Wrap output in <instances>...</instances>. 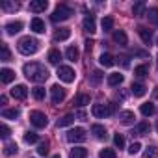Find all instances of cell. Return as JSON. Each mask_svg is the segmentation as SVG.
<instances>
[{
	"mask_svg": "<svg viewBox=\"0 0 158 158\" xmlns=\"http://www.w3.org/2000/svg\"><path fill=\"white\" fill-rule=\"evenodd\" d=\"M23 71H24V76L28 78V80H32V82H35V84H41V82H45L47 78L50 76V73H48V69L45 67V65H41V63H26L24 67H23Z\"/></svg>",
	"mask_w": 158,
	"mask_h": 158,
	"instance_id": "cell-1",
	"label": "cell"
},
{
	"mask_svg": "<svg viewBox=\"0 0 158 158\" xmlns=\"http://www.w3.org/2000/svg\"><path fill=\"white\" fill-rule=\"evenodd\" d=\"M17 47H19V52H21V54L30 56V54H35V52H37V48H39V41H37L35 37L26 35V37H23V39L19 41Z\"/></svg>",
	"mask_w": 158,
	"mask_h": 158,
	"instance_id": "cell-2",
	"label": "cell"
},
{
	"mask_svg": "<svg viewBox=\"0 0 158 158\" xmlns=\"http://www.w3.org/2000/svg\"><path fill=\"white\" fill-rule=\"evenodd\" d=\"M73 15V10L69 8V6H65V4H60L56 10H54V13H52V23H61V21H67L69 17Z\"/></svg>",
	"mask_w": 158,
	"mask_h": 158,
	"instance_id": "cell-3",
	"label": "cell"
},
{
	"mask_svg": "<svg viewBox=\"0 0 158 158\" xmlns=\"http://www.w3.org/2000/svg\"><path fill=\"white\" fill-rule=\"evenodd\" d=\"M58 78H60L61 82H65V84H71V82H74L76 74H74V71H73L71 67L60 65V67H58Z\"/></svg>",
	"mask_w": 158,
	"mask_h": 158,
	"instance_id": "cell-4",
	"label": "cell"
},
{
	"mask_svg": "<svg viewBox=\"0 0 158 158\" xmlns=\"http://www.w3.org/2000/svg\"><path fill=\"white\" fill-rule=\"evenodd\" d=\"M86 138H88V134H86V130L80 128V127H76V128H73V130L67 132V139H69L71 143H82V141H86Z\"/></svg>",
	"mask_w": 158,
	"mask_h": 158,
	"instance_id": "cell-5",
	"label": "cell"
},
{
	"mask_svg": "<svg viewBox=\"0 0 158 158\" xmlns=\"http://www.w3.org/2000/svg\"><path fill=\"white\" fill-rule=\"evenodd\" d=\"M30 123L35 127V128H45L48 125V119L43 112H32L30 114Z\"/></svg>",
	"mask_w": 158,
	"mask_h": 158,
	"instance_id": "cell-6",
	"label": "cell"
},
{
	"mask_svg": "<svg viewBox=\"0 0 158 158\" xmlns=\"http://www.w3.org/2000/svg\"><path fill=\"white\" fill-rule=\"evenodd\" d=\"M50 93H52V104H60V102H63L65 101V89L61 88V86H52L50 88Z\"/></svg>",
	"mask_w": 158,
	"mask_h": 158,
	"instance_id": "cell-7",
	"label": "cell"
},
{
	"mask_svg": "<svg viewBox=\"0 0 158 158\" xmlns=\"http://www.w3.org/2000/svg\"><path fill=\"white\" fill-rule=\"evenodd\" d=\"M11 97H13V99H19V101H24V99L28 97V88H26L24 84L15 86V88L11 89Z\"/></svg>",
	"mask_w": 158,
	"mask_h": 158,
	"instance_id": "cell-8",
	"label": "cell"
},
{
	"mask_svg": "<svg viewBox=\"0 0 158 158\" xmlns=\"http://www.w3.org/2000/svg\"><path fill=\"white\" fill-rule=\"evenodd\" d=\"M91 114H93L95 117H99V119H102V117H108V115H110L108 104H93V108H91Z\"/></svg>",
	"mask_w": 158,
	"mask_h": 158,
	"instance_id": "cell-9",
	"label": "cell"
},
{
	"mask_svg": "<svg viewBox=\"0 0 158 158\" xmlns=\"http://www.w3.org/2000/svg\"><path fill=\"white\" fill-rule=\"evenodd\" d=\"M47 8H48L47 0H32V2H30V11H34V13H41Z\"/></svg>",
	"mask_w": 158,
	"mask_h": 158,
	"instance_id": "cell-10",
	"label": "cell"
},
{
	"mask_svg": "<svg viewBox=\"0 0 158 158\" xmlns=\"http://www.w3.org/2000/svg\"><path fill=\"white\" fill-rule=\"evenodd\" d=\"M21 30H23V23H21V21H11V23L6 24V34H8V35H15V34H19Z\"/></svg>",
	"mask_w": 158,
	"mask_h": 158,
	"instance_id": "cell-11",
	"label": "cell"
},
{
	"mask_svg": "<svg viewBox=\"0 0 158 158\" xmlns=\"http://www.w3.org/2000/svg\"><path fill=\"white\" fill-rule=\"evenodd\" d=\"M84 30H86L88 34H95V32H97V23H95V17H93V15H88V17L84 19Z\"/></svg>",
	"mask_w": 158,
	"mask_h": 158,
	"instance_id": "cell-12",
	"label": "cell"
},
{
	"mask_svg": "<svg viewBox=\"0 0 158 158\" xmlns=\"http://www.w3.org/2000/svg\"><path fill=\"white\" fill-rule=\"evenodd\" d=\"M138 34H139V37H141V41H143L145 45H151V43H152V32H151L149 28L139 26V28H138Z\"/></svg>",
	"mask_w": 158,
	"mask_h": 158,
	"instance_id": "cell-13",
	"label": "cell"
},
{
	"mask_svg": "<svg viewBox=\"0 0 158 158\" xmlns=\"http://www.w3.org/2000/svg\"><path fill=\"white\" fill-rule=\"evenodd\" d=\"M0 80H2V84H10L15 80V71L11 69H2L0 71Z\"/></svg>",
	"mask_w": 158,
	"mask_h": 158,
	"instance_id": "cell-14",
	"label": "cell"
},
{
	"mask_svg": "<svg viewBox=\"0 0 158 158\" xmlns=\"http://www.w3.org/2000/svg\"><path fill=\"white\" fill-rule=\"evenodd\" d=\"M134 119H136V115H134V112H130V110H125V112L119 114V121H121V125H132Z\"/></svg>",
	"mask_w": 158,
	"mask_h": 158,
	"instance_id": "cell-15",
	"label": "cell"
},
{
	"mask_svg": "<svg viewBox=\"0 0 158 158\" xmlns=\"http://www.w3.org/2000/svg\"><path fill=\"white\" fill-rule=\"evenodd\" d=\"M149 132H151V125H149L147 121H141L139 125L134 127V132H132V134H136V136H145V134H149Z\"/></svg>",
	"mask_w": 158,
	"mask_h": 158,
	"instance_id": "cell-16",
	"label": "cell"
},
{
	"mask_svg": "<svg viewBox=\"0 0 158 158\" xmlns=\"http://www.w3.org/2000/svg\"><path fill=\"white\" fill-rule=\"evenodd\" d=\"M123 80H125V76H123V74H119V73H112V74L108 76V86H112V88L121 86Z\"/></svg>",
	"mask_w": 158,
	"mask_h": 158,
	"instance_id": "cell-17",
	"label": "cell"
},
{
	"mask_svg": "<svg viewBox=\"0 0 158 158\" xmlns=\"http://www.w3.org/2000/svg\"><path fill=\"white\" fill-rule=\"evenodd\" d=\"M102 78H104V74H102V71H99V69H95L91 74H89V84L91 86H99L101 82H102Z\"/></svg>",
	"mask_w": 158,
	"mask_h": 158,
	"instance_id": "cell-18",
	"label": "cell"
},
{
	"mask_svg": "<svg viewBox=\"0 0 158 158\" xmlns=\"http://www.w3.org/2000/svg\"><path fill=\"white\" fill-rule=\"evenodd\" d=\"M30 28H32L35 34H43V32H45V23H43L39 17H35V19H32V23H30Z\"/></svg>",
	"mask_w": 158,
	"mask_h": 158,
	"instance_id": "cell-19",
	"label": "cell"
},
{
	"mask_svg": "<svg viewBox=\"0 0 158 158\" xmlns=\"http://www.w3.org/2000/svg\"><path fill=\"white\" fill-rule=\"evenodd\" d=\"M114 41H115L117 45L125 47V45L128 43V37H127V34H125L123 30H115V32H114Z\"/></svg>",
	"mask_w": 158,
	"mask_h": 158,
	"instance_id": "cell-20",
	"label": "cell"
},
{
	"mask_svg": "<svg viewBox=\"0 0 158 158\" xmlns=\"http://www.w3.org/2000/svg\"><path fill=\"white\" fill-rule=\"evenodd\" d=\"M71 37V30L69 28H60L56 34H54V39L56 41H67Z\"/></svg>",
	"mask_w": 158,
	"mask_h": 158,
	"instance_id": "cell-21",
	"label": "cell"
},
{
	"mask_svg": "<svg viewBox=\"0 0 158 158\" xmlns=\"http://www.w3.org/2000/svg\"><path fill=\"white\" fill-rule=\"evenodd\" d=\"M65 56H67L69 61H76L78 58H80V50H78L76 47H69V48L65 50Z\"/></svg>",
	"mask_w": 158,
	"mask_h": 158,
	"instance_id": "cell-22",
	"label": "cell"
},
{
	"mask_svg": "<svg viewBox=\"0 0 158 158\" xmlns=\"http://www.w3.org/2000/svg\"><path fill=\"white\" fill-rule=\"evenodd\" d=\"M130 91L134 93V97H143V95L147 93V89H145V86H143V84H139V82H136V84H132V88H130Z\"/></svg>",
	"mask_w": 158,
	"mask_h": 158,
	"instance_id": "cell-23",
	"label": "cell"
},
{
	"mask_svg": "<svg viewBox=\"0 0 158 158\" xmlns=\"http://www.w3.org/2000/svg\"><path fill=\"white\" fill-rule=\"evenodd\" d=\"M91 132L95 134V138H99V139H106V128H104L102 125H93V127H91Z\"/></svg>",
	"mask_w": 158,
	"mask_h": 158,
	"instance_id": "cell-24",
	"label": "cell"
},
{
	"mask_svg": "<svg viewBox=\"0 0 158 158\" xmlns=\"http://www.w3.org/2000/svg\"><path fill=\"white\" fill-rule=\"evenodd\" d=\"M86 156H88V149L84 147H74L69 154V158H86Z\"/></svg>",
	"mask_w": 158,
	"mask_h": 158,
	"instance_id": "cell-25",
	"label": "cell"
},
{
	"mask_svg": "<svg viewBox=\"0 0 158 158\" xmlns=\"http://www.w3.org/2000/svg\"><path fill=\"white\" fill-rule=\"evenodd\" d=\"M99 61H101V65H102V67H112V65L115 63L114 56H112V54H108V52H106V54H102V56L99 58Z\"/></svg>",
	"mask_w": 158,
	"mask_h": 158,
	"instance_id": "cell-26",
	"label": "cell"
},
{
	"mask_svg": "<svg viewBox=\"0 0 158 158\" xmlns=\"http://www.w3.org/2000/svg\"><path fill=\"white\" fill-rule=\"evenodd\" d=\"M74 123V115L73 114H65L61 119H58V127L61 128V127H69V125H73Z\"/></svg>",
	"mask_w": 158,
	"mask_h": 158,
	"instance_id": "cell-27",
	"label": "cell"
},
{
	"mask_svg": "<svg viewBox=\"0 0 158 158\" xmlns=\"http://www.w3.org/2000/svg\"><path fill=\"white\" fill-rule=\"evenodd\" d=\"M101 26H102V30H104V32H110V30H114V17H110V15L102 17V23H101Z\"/></svg>",
	"mask_w": 158,
	"mask_h": 158,
	"instance_id": "cell-28",
	"label": "cell"
},
{
	"mask_svg": "<svg viewBox=\"0 0 158 158\" xmlns=\"http://www.w3.org/2000/svg\"><path fill=\"white\" fill-rule=\"evenodd\" d=\"M48 61H50L52 65H58V63L61 61V52H60V50H56V48H54V50H50V52H48Z\"/></svg>",
	"mask_w": 158,
	"mask_h": 158,
	"instance_id": "cell-29",
	"label": "cell"
},
{
	"mask_svg": "<svg viewBox=\"0 0 158 158\" xmlns=\"http://www.w3.org/2000/svg\"><path fill=\"white\" fill-rule=\"evenodd\" d=\"M141 114L145 115V117H149V115H152L154 112H156V108H154V104L152 102H145V104H141Z\"/></svg>",
	"mask_w": 158,
	"mask_h": 158,
	"instance_id": "cell-30",
	"label": "cell"
},
{
	"mask_svg": "<svg viewBox=\"0 0 158 158\" xmlns=\"http://www.w3.org/2000/svg\"><path fill=\"white\" fill-rule=\"evenodd\" d=\"M143 158H158V147L156 145H149L143 151Z\"/></svg>",
	"mask_w": 158,
	"mask_h": 158,
	"instance_id": "cell-31",
	"label": "cell"
},
{
	"mask_svg": "<svg viewBox=\"0 0 158 158\" xmlns=\"http://www.w3.org/2000/svg\"><path fill=\"white\" fill-rule=\"evenodd\" d=\"M0 8H2L4 11H17L21 8V4L19 2H2V4H0Z\"/></svg>",
	"mask_w": 158,
	"mask_h": 158,
	"instance_id": "cell-32",
	"label": "cell"
},
{
	"mask_svg": "<svg viewBox=\"0 0 158 158\" xmlns=\"http://www.w3.org/2000/svg\"><path fill=\"white\" fill-rule=\"evenodd\" d=\"M132 13H134L136 17H141V15L145 13V2H136V4L132 6Z\"/></svg>",
	"mask_w": 158,
	"mask_h": 158,
	"instance_id": "cell-33",
	"label": "cell"
},
{
	"mask_svg": "<svg viewBox=\"0 0 158 158\" xmlns=\"http://www.w3.org/2000/svg\"><path fill=\"white\" fill-rule=\"evenodd\" d=\"M2 117H4V119H17V117H19V110H17V108L4 110V112H2Z\"/></svg>",
	"mask_w": 158,
	"mask_h": 158,
	"instance_id": "cell-34",
	"label": "cell"
},
{
	"mask_svg": "<svg viewBox=\"0 0 158 158\" xmlns=\"http://www.w3.org/2000/svg\"><path fill=\"white\" fill-rule=\"evenodd\" d=\"M17 151H19V147H17V143H13V141H10V143L4 145V154H8V156L15 154Z\"/></svg>",
	"mask_w": 158,
	"mask_h": 158,
	"instance_id": "cell-35",
	"label": "cell"
},
{
	"mask_svg": "<svg viewBox=\"0 0 158 158\" xmlns=\"http://www.w3.org/2000/svg\"><path fill=\"white\" fill-rule=\"evenodd\" d=\"M0 50H2V56H0V60H2V61H10L11 60V52H10V48H8L6 43L0 45Z\"/></svg>",
	"mask_w": 158,
	"mask_h": 158,
	"instance_id": "cell-36",
	"label": "cell"
},
{
	"mask_svg": "<svg viewBox=\"0 0 158 158\" xmlns=\"http://www.w3.org/2000/svg\"><path fill=\"white\" fill-rule=\"evenodd\" d=\"M32 95H34L35 101H43V99H45V88H41V86L34 88V89H32Z\"/></svg>",
	"mask_w": 158,
	"mask_h": 158,
	"instance_id": "cell-37",
	"label": "cell"
},
{
	"mask_svg": "<svg viewBox=\"0 0 158 158\" xmlns=\"http://www.w3.org/2000/svg\"><path fill=\"white\" fill-rule=\"evenodd\" d=\"M147 73H149L147 65H138V67L134 69V74H136L138 78H145V76H147Z\"/></svg>",
	"mask_w": 158,
	"mask_h": 158,
	"instance_id": "cell-38",
	"label": "cell"
},
{
	"mask_svg": "<svg viewBox=\"0 0 158 158\" xmlns=\"http://www.w3.org/2000/svg\"><path fill=\"white\" fill-rule=\"evenodd\" d=\"M78 106H86V104H89V95H86V93H80L76 97V101H74Z\"/></svg>",
	"mask_w": 158,
	"mask_h": 158,
	"instance_id": "cell-39",
	"label": "cell"
},
{
	"mask_svg": "<svg viewBox=\"0 0 158 158\" xmlns=\"http://www.w3.org/2000/svg\"><path fill=\"white\" fill-rule=\"evenodd\" d=\"M147 17H149V21L152 24H158V8H151L149 13H147Z\"/></svg>",
	"mask_w": 158,
	"mask_h": 158,
	"instance_id": "cell-40",
	"label": "cell"
},
{
	"mask_svg": "<svg viewBox=\"0 0 158 158\" xmlns=\"http://www.w3.org/2000/svg\"><path fill=\"white\" fill-rule=\"evenodd\" d=\"M24 141L26 143H35V141H39V136L35 132H26L24 134Z\"/></svg>",
	"mask_w": 158,
	"mask_h": 158,
	"instance_id": "cell-41",
	"label": "cell"
},
{
	"mask_svg": "<svg viewBox=\"0 0 158 158\" xmlns=\"http://www.w3.org/2000/svg\"><path fill=\"white\" fill-rule=\"evenodd\" d=\"M99 158H115V151L114 149H102L99 152Z\"/></svg>",
	"mask_w": 158,
	"mask_h": 158,
	"instance_id": "cell-42",
	"label": "cell"
},
{
	"mask_svg": "<svg viewBox=\"0 0 158 158\" xmlns=\"http://www.w3.org/2000/svg\"><path fill=\"white\" fill-rule=\"evenodd\" d=\"M37 152H39L41 156H47V154H48V141H41L39 147H37Z\"/></svg>",
	"mask_w": 158,
	"mask_h": 158,
	"instance_id": "cell-43",
	"label": "cell"
},
{
	"mask_svg": "<svg viewBox=\"0 0 158 158\" xmlns=\"http://www.w3.org/2000/svg\"><path fill=\"white\" fill-rule=\"evenodd\" d=\"M114 143H115V147L123 149V147H125V138H123L121 134H115V136H114Z\"/></svg>",
	"mask_w": 158,
	"mask_h": 158,
	"instance_id": "cell-44",
	"label": "cell"
},
{
	"mask_svg": "<svg viewBox=\"0 0 158 158\" xmlns=\"http://www.w3.org/2000/svg\"><path fill=\"white\" fill-rule=\"evenodd\" d=\"M10 134H11V130H10V127H8V125H2V127H0V136H2L4 139H8V138H10Z\"/></svg>",
	"mask_w": 158,
	"mask_h": 158,
	"instance_id": "cell-45",
	"label": "cell"
},
{
	"mask_svg": "<svg viewBox=\"0 0 158 158\" xmlns=\"http://www.w3.org/2000/svg\"><path fill=\"white\" fill-rule=\"evenodd\" d=\"M139 149H141V143L136 141V143H132V145L128 147V152H130V154H136V152H139Z\"/></svg>",
	"mask_w": 158,
	"mask_h": 158,
	"instance_id": "cell-46",
	"label": "cell"
},
{
	"mask_svg": "<svg viewBox=\"0 0 158 158\" xmlns=\"http://www.w3.org/2000/svg\"><path fill=\"white\" fill-rule=\"evenodd\" d=\"M76 117L80 119V121H88V114H86L84 110H78V112H76Z\"/></svg>",
	"mask_w": 158,
	"mask_h": 158,
	"instance_id": "cell-47",
	"label": "cell"
},
{
	"mask_svg": "<svg viewBox=\"0 0 158 158\" xmlns=\"http://www.w3.org/2000/svg\"><path fill=\"white\" fill-rule=\"evenodd\" d=\"M93 45H95V43H93L91 39H86V50H88V52H91V48H93Z\"/></svg>",
	"mask_w": 158,
	"mask_h": 158,
	"instance_id": "cell-48",
	"label": "cell"
},
{
	"mask_svg": "<svg viewBox=\"0 0 158 158\" xmlns=\"http://www.w3.org/2000/svg\"><path fill=\"white\" fill-rule=\"evenodd\" d=\"M121 63H123V67H128L130 63H128V56H121Z\"/></svg>",
	"mask_w": 158,
	"mask_h": 158,
	"instance_id": "cell-49",
	"label": "cell"
},
{
	"mask_svg": "<svg viewBox=\"0 0 158 158\" xmlns=\"http://www.w3.org/2000/svg\"><path fill=\"white\" fill-rule=\"evenodd\" d=\"M117 97H119V99H121V101H123V99H127V91H121V93H119V95H117Z\"/></svg>",
	"mask_w": 158,
	"mask_h": 158,
	"instance_id": "cell-50",
	"label": "cell"
},
{
	"mask_svg": "<svg viewBox=\"0 0 158 158\" xmlns=\"http://www.w3.org/2000/svg\"><path fill=\"white\" fill-rule=\"evenodd\" d=\"M0 102L6 104V102H8V97H6V95H2V97H0Z\"/></svg>",
	"mask_w": 158,
	"mask_h": 158,
	"instance_id": "cell-51",
	"label": "cell"
},
{
	"mask_svg": "<svg viewBox=\"0 0 158 158\" xmlns=\"http://www.w3.org/2000/svg\"><path fill=\"white\" fill-rule=\"evenodd\" d=\"M154 97H158V88H154Z\"/></svg>",
	"mask_w": 158,
	"mask_h": 158,
	"instance_id": "cell-52",
	"label": "cell"
},
{
	"mask_svg": "<svg viewBox=\"0 0 158 158\" xmlns=\"http://www.w3.org/2000/svg\"><path fill=\"white\" fill-rule=\"evenodd\" d=\"M52 158H60V154H54V156H52Z\"/></svg>",
	"mask_w": 158,
	"mask_h": 158,
	"instance_id": "cell-53",
	"label": "cell"
},
{
	"mask_svg": "<svg viewBox=\"0 0 158 158\" xmlns=\"http://www.w3.org/2000/svg\"><path fill=\"white\" fill-rule=\"evenodd\" d=\"M156 65H158V56H156Z\"/></svg>",
	"mask_w": 158,
	"mask_h": 158,
	"instance_id": "cell-54",
	"label": "cell"
},
{
	"mask_svg": "<svg viewBox=\"0 0 158 158\" xmlns=\"http://www.w3.org/2000/svg\"><path fill=\"white\" fill-rule=\"evenodd\" d=\"M156 132H158V123H156Z\"/></svg>",
	"mask_w": 158,
	"mask_h": 158,
	"instance_id": "cell-55",
	"label": "cell"
},
{
	"mask_svg": "<svg viewBox=\"0 0 158 158\" xmlns=\"http://www.w3.org/2000/svg\"><path fill=\"white\" fill-rule=\"evenodd\" d=\"M156 45H158V37H156Z\"/></svg>",
	"mask_w": 158,
	"mask_h": 158,
	"instance_id": "cell-56",
	"label": "cell"
}]
</instances>
